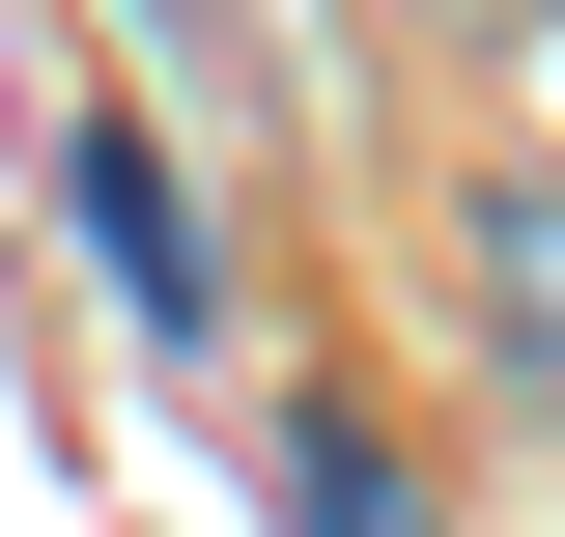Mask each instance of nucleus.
I'll list each match as a JSON object with an SVG mask.
<instances>
[{"label": "nucleus", "mask_w": 565, "mask_h": 537, "mask_svg": "<svg viewBox=\"0 0 565 537\" xmlns=\"http://www.w3.org/2000/svg\"><path fill=\"white\" fill-rule=\"evenodd\" d=\"M282 537H424V481L367 453V424H282Z\"/></svg>", "instance_id": "3"}, {"label": "nucleus", "mask_w": 565, "mask_h": 537, "mask_svg": "<svg viewBox=\"0 0 565 537\" xmlns=\"http://www.w3.org/2000/svg\"><path fill=\"white\" fill-rule=\"evenodd\" d=\"M57 199H85V255H114V283H141L170 339L226 312V255H199V199H170V141H141V114H85V170H57Z\"/></svg>", "instance_id": "2"}, {"label": "nucleus", "mask_w": 565, "mask_h": 537, "mask_svg": "<svg viewBox=\"0 0 565 537\" xmlns=\"http://www.w3.org/2000/svg\"><path fill=\"white\" fill-rule=\"evenodd\" d=\"M452 283H481V368L565 424V170H481L452 199Z\"/></svg>", "instance_id": "1"}, {"label": "nucleus", "mask_w": 565, "mask_h": 537, "mask_svg": "<svg viewBox=\"0 0 565 537\" xmlns=\"http://www.w3.org/2000/svg\"><path fill=\"white\" fill-rule=\"evenodd\" d=\"M452 29H537V0H452Z\"/></svg>", "instance_id": "4"}]
</instances>
